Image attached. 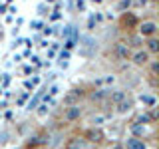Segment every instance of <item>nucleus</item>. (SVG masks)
Returning a JSON list of instances; mask_svg holds the SVG:
<instances>
[{
	"mask_svg": "<svg viewBox=\"0 0 159 149\" xmlns=\"http://www.w3.org/2000/svg\"><path fill=\"white\" fill-rule=\"evenodd\" d=\"M143 42H145V40H143L141 36H139V34L135 32V34H127V46L129 48H135V50H139V48H141V44Z\"/></svg>",
	"mask_w": 159,
	"mask_h": 149,
	"instance_id": "ddd939ff",
	"label": "nucleus"
},
{
	"mask_svg": "<svg viewBox=\"0 0 159 149\" xmlns=\"http://www.w3.org/2000/svg\"><path fill=\"white\" fill-rule=\"evenodd\" d=\"M133 109V99L131 97H125L123 102H119L117 106H116V113L117 115H125L127 111H131Z\"/></svg>",
	"mask_w": 159,
	"mask_h": 149,
	"instance_id": "9b49d317",
	"label": "nucleus"
},
{
	"mask_svg": "<svg viewBox=\"0 0 159 149\" xmlns=\"http://www.w3.org/2000/svg\"><path fill=\"white\" fill-rule=\"evenodd\" d=\"M129 131H131V137H139L143 139V135H145V125H139V123H129Z\"/></svg>",
	"mask_w": 159,
	"mask_h": 149,
	"instance_id": "2eb2a0df",
	"label": "nucleus"
},
{
	"mask_svg": "<svg viewBox=\"0 0 159 149\" xmlns=\"http://www.w3.org/2000/svg\"><path fill=\"white\" fill-rule=\"evenodd\" d=\"M133 4V0H119V4H117V8L119 10H127L129 6Z\"/></svg>",
	"mask_w": 159,
	"mask_h": 149,
	"instance_id": "6ab92c4d",
	"label": "nucleus"
},
{
	"mask_svg": "<svg viewBox=\"0 0 159 149\" xmlns=\"http://www.w3.org/2000/svg\"><path fill=\"white\" fill-rule=\"evenodd\" d=\"M129 62H131L133 66H137V68H145L147 64L151 62V56H149V54H147L143 48H139V50H135V52H131Z\"/></svg>",
	"mask_w": 159,
	"mask_h": 149,
	"instance_id": "0eeeda50",
	"label": "nucleus"
},
{
	"mask_svg": "<svg viewBox=\"0 0 159 149\" xmlns=\"http://www.w3.org/2000/svg\"><path fill=\"white\" fill-rule=\"evenodd\" d=\"M64 149H96L92 145V143H88L86 139L82 137V133L80 135H72L66 139V143H64Z\"/></svg>",
	"mask_w": 159,
	"mask_h": 149,
	"instance_id": "39448f33",
	"label": "nucleus"
},
{
	"mask_svg": "<svg viewBox=\"0 0 159 149\" xmlns=\"http://www.w3.org/2000/svg\"><path fill=\"white\" fill-rule=\"evenodd\" d=\"M157 22L155 20H143V22H139L137 24V34L141 36L143 40H147V38H155L157 36Z\"/></svg>",
	"mask_w": 159,
	"mask_h": 149,
	"instance_id": "f03ea898",
	"label": "nucleus"
},
{
	"mask_svg": "<svg viewBox=\"0 0 159 149\" xmlns=\"http://www.w3.org/2000/svg\"><path fill=\"white\" fill-rule=\"evenodd\" d=\"M86 96H88V92L84 88H74V89H70V92L66 93V97H64V106H76V103H80Z\"/></svg>",
	"mask_w": 159,
	"mask_h": 149,
	"instance_id": "423d86ee",
	"label": "nucleus"
},
{
	"mask_svg": "<svg viewBox=\"0 0 159 149\" xmlns=\"http://www.w3.org/2000/svg\"><path fill=\"white\" fill-rule=\"evenodd\" d=\"M147 66H149V76H151V79H155V78H157V72H159V64H157V60H151Z\"/></svg>",
	"mask_w": 159,
	"mask_h": 149,
	"instance_id": "dca6fc26",
	"label": "nucleus"
},
{
	"mask_svg": "<svg viewBox=\"0 0 159 149\" xmlns=\"http://www.w3.org/2000/svg\"><path fill=\"white\" fill-rule=\"evenodd\" d=\"M46 113H48V106H46V103H42V106H40V109H38V115L44 117Z\"/></svg>",
	"mask_w": 159,
	"mask_h": 149,
	"instance_id": "aec40b11",
	"label": "nucleus"
},
{
	"mask_svg": "<svg viewBox=\"0 0 159 149\" xmlns=\"http://www.w3.org/2000/svg\"><path fill=\"white\" fill-rule=\"evenodd\" d=\"M139 99H141V102L145 103L147 107H155V97H153V96H145V93H143V96L139 97Z\"/></svg>",
	"mask_w": 159,
	"mask_h": 149,
	"instance_id": "f3484780",
	"label": "nucleus"
},
{
	"mask_svg": "<svg viewBox=\"0 0 159 149\" xmlns=\"http://www.w3.org/2000/svg\"><path fill=\"white\" fill-rule=\"evenodd\" d=\"M123 149H147V143L139 137H127L123 143Z\"/></svg>",
	"mask_w": 159,
	"mask_h": 149,
	"instance_id": "9d476101",
	"label": "nucleus"
},
{
	"mask_svg": "<svg viewBox=\"0 0 159 149\" xmlns=\"http://www.w3.org/2000/svg\"><path fill=\"white\" fill-rule=\"evenodd\" d=\"M141 22L133 12H123L121 14V18H119V28L123 30V32H127V34H131L133 30H137V24Z\"/></svg>",
	"mask_w": 159,
	"mask_h": 149,
	"instance_id": "7ed1b4c3",
	"label": "nucleus"
},
{
	"mask_svg": "<svg viewBox=\"0 0 159 149\" xmlns=\"http://www.w3.org/2000/svg\"><path fill=\"white\" fill-rule=\"evenodd\" d=\"M111 52H113V58L119 60V62H127L129 56H131V48H129L125 42H116L113 48H111Z\"/></svg>",
	"mask_w": 159,
	"mask_h": 149,
	"instance_id": "6e6552de",
	"label": "nucleus"
},
{
	"mask_svg": "<svg viewBox=\"0 0 159 149\" xmlns=\"http://www.w3.org/2000/svg\"><path fill=\"white\" fill-rule=\"evenodd\" d=\"M125 97H127V92H125V89H113V92L107 93V102H111L113 106H117V103L123 102Z\"/></svg>",
	"mask_w": 159,
	"mask_h": 149,
	"instance_id": "f8f14e48",
	"label": "nucleus"
},
{
	"mask_svg": "<svg viewBox=\"0 0 159 149\" xmlns=\"http://www.w3.org/2000/svg\"><path fill=\"white\" fill-rule=\"evenodd\" d=\"M82 115H84V107L80 106V103H76V106H66L64 111H62V121L76 123V121L82 119Z\"/></svg>",
	"mask_w": 159,
	"mask_h": 149,
	"instance_id": "f257e3e1",
	"label": "nucleus"
},
{
	"mask_svg": "<svg viewBox=\"0 0 159 149\" xmlns=\"http://www.w3.org/2000/svg\"><path fill=\"white\" fill-rule=\"evenodd\" d=\"M92 2H102V0H92Z\"/></svg>",
	"mask_w": 159,
	"mask_h": 149,
	"instance_id": "5701e85b",
	"label": "nucleus"
},
{
	"mask_svg": "<svg viewBox=\"0 0 159 149\" xmlns=\"http://www.w3.org/2000/svg\"><path fill=\"white\" fill-rule=\"evenodd\" d=\"M107 93H109V89H93V92L88 93V97L92 102H103V99H107Z\"/></svg>",
	"mask_w": 159,
	"mask_h": 149,
	"instance_id": "4468645a",
	"label": "nucleus"
},
{
	"mask_svg": "<svg viewBox=\"0 0 159 149\" xmlns=\"http://www.w3.org/2000/svg\"><path fill=\"white\" fill-rule=\"evenodd\" d=\"M143 46H145L143 50H145V52H147L151 58L159 54V40H157V36H155V38H147L145 42H143Z\"/></svg>",
	"mask_w": 159,
	"mask_h": 149,
	"instance_id": "1a4fd4ad",
	"label": "nucleus"
},
{
	"mask_svg": "<svg viewBox=\"0 0 159 149\" xmlns=\"http://www.w3.org/2000/svg\"><path fill=\"white\" fill-rule=\"evenodd\" d=\"M103 121H106V115H93V117H92V123H93L92 127H99Z\"/></svg>",
	"mask_w": 159,
	"mask_h": 149,
	"instance_id": "a211bd4d",
	"label": "nucleus"
},
{
	"mask_svg": "<svg viewBox=\"0 0 159 149\" xmlns=\"http://www.w3.org/2000/svg\"><path fill=\"white\" fill-rule=\"evenodd\" d=\"M135 2H137V6H145L147 0H135Z\"/></svg>",
	"mask_w": 159,
	"mask_h": 149,
	"instance_id": "412c9836",
	"label": "nucleus"
},
{
	"mask_svg": "<svg viewBox=\"0 0 159 149\" xmlns=\"http://www.w3.org/2000/svg\"><path fill=\"white\" fill-rule=\"evenodd\" d=\"M82 137L86 139L88 143H92L93 147H96V145H102L103 139H106V135H103V131L99 127H89V129H86V131L82 133Z\"/></svg>",
	"mask_w": 159,
	"mask_h": 149,
	"instance_id": "20e7f679",
	"label": "nucleus"
},
{
	"mask_svg": "<svg viewBox=\"0 0 159 149\" xmlns=\"http://www.w3.org/2000/svg\"><path fill=\"white\" fill-rule=\"evenodd\" d=\"M111 149H123V143H116V145H113Z\"/></svg>",
	"mask_w": 159,
	"mask_h": 149,
	"instance_id": "4be33fe9",
	"label": "nucleus"
}]
</instances>
